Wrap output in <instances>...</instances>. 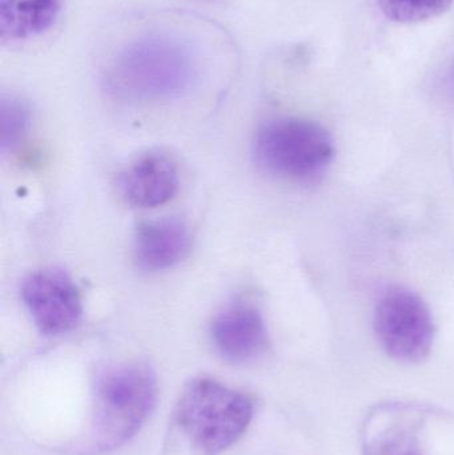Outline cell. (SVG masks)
I'll return each mask as SVG.
<instances>
[{
    "mask_svg": "<svg viewBox=\"0 0 454 455\" xmlns=\"http://www.w3.org/2000/svg\"><path fill=\"white\" fill-rule=\"evenodd\" d=\"M199 75L188 42L171 34H151L125 45L107 71L109 92L128 100H165L191 90Z\"/></svg>",
    "mask_w": 454,
    "mask_h": 455,
    "instance_id": "1",
    "label": "cell"
},
{
    "mask_svg": "<svg viewBox=\"0 0 454 455\" xmlns=\"http://www.w3.org/2000/svg\"><path fill=\"white\" fill-rule=\"evenodd\" d=\"M253 403L212 379H194L176 405L175 421L199 455H221L245 435Z\"/></svg>",
    "mask_w": 454,
    "mask_h": 455,
    "instance_id": "2",
    "label": "cell"
},
{
    "mask_svg": "<svg viewBox=\"0 0 454 455\" xmlns=\"http://www.w3.org/2000/svg\"><path fill=\"white\" fill-rule=\"evenodd\" d=\"M157 398L154 371L130 363L107 369L96 382L93 440L108 451L127 443L146 424Z\"/></svg>",
    "mask_w": 454,
    "mask_h": 455,
    "instance_id": "3",
    "label": "cell"
},
{
    "mask_svg": "<svg viewBox=\"0 0 454 455\" xmlns=\"http://www.w3.org/2000/svg\"><path fill=\"white\" fill-rule=\"evenodd\" d=\"M259 164L284 180H316L332 163L335 147L328 131L314 120L280 117L264 124L255 139Z\"/></svg>",
    "mask_w": 454,
    "mask_h": 455,
    "instance_id": "4",
    "label": "cell"
},
{
    "mask_svg": "<svg viewBox=\"0 0 454 455\" xmlns=\"http://www.w3.org/2000/svg\"><path fill=\"white\" fill-rule=\"evenodd\" d=\"M373 323L378 342L394 360L421 363L431 353L434 318L428 305L410 289H386L376 304Z\"/></svg>",
    "mask_w": 454,
    "mask_h": 455,
    "instance_id": "5",
    "label": "cell"
},
{
    "mask_svg": "<svg viewBox=\"0 0 454 455\" xmlns=\"http://www.w3.org/2000/svg\"><path fill=\"white\" fill-rule=\"evenodd\" d=\"M21 299L35 325L45 336L68 333L82 320L79 289L61 270L40 269L27 275Z\"/></svg>",
    "mask_w": 454,
    "mask_h": 455,
    "instance_id": "6",
    "label": "cell"
},
{
    "mask_svg": "<svg viewBox=\"0 0 454 455\" xmlns=\"http://www.w3.org/2000/svg\"><path fill=\"white\" fill-rule=\"evenodd\" d=\"M216 350L232 363H247L263 355L268 331L260 310L247 301L224 307L211 325Z\"/></svg>",
    "mask_w": 454,
    "mask_h": 455,
    "instance_id": "7",
    "label": "cell"
},
{
    "mask_svg": "<svg viewBox=\"0 0 454 455\" xmlns=\"http://www.w3.org/2000/svg\"><path fill=\"white\" fill-rule=\"evenodd\" d=\"M123 196L136 208H157L173 199L179 171L167 155L151 152L136 159L120 178Z\"/></svg>",
    "mask_w": 454,
    "mask_h": 455,
    "instance_id": "8",
    "label": "cell"
},
{
    "mask_svg": "<svg viewBox=\"0 0 454 455\" xmlns=\"http://www.w3.org/2000/svg\"><path fill=\"white\" fill-rule=\"evenodd\" d=\"M189 249L191 233L175 219L147 221L136 230L133 251L139 267L144 270L170 269L188 254Z\"/></svg>",
    "mask_w": 454,
    "mask_h": 455,
    "instance_id": "9",
    "label": "cell"
},
{
    "mask_svg": "<svg viewBox=\"0 0 454 455\" xmlns=\"http://www.w3.org/2000/svg\"><path fill=\"white\" fill-rule=\"evenodd\" d=\"M60 8L61 0H0L3 42L39 36L55 24Z\"/></svg>",
    "mask_w": 454,
    "mask_h": 455,
    "instance_id": "10",
    "label": "cell"
},
{
    "mask_svg": "<svg viewBox=\"0 0 454 455\" xmlns=\"http://www.w3.org/2000/svg\"><path fill=\"white\" fill-rule=\"evenodd\" d=\"M365 455H423L415 429L394 424L381 430L368 443Z\"/></svg>",
    "mask_w": 454,
    "mask_h": 455,
    "instance_id": "11",
    "label": "cell"
},
{
    "mask_svg": "<svg viewBox=\"0 0 454 455\" xmlns=\"http://www.w3.org/2000/svg\"><path fill=\"white\" fill-rule=\"evenodd\" d=\"M31 123L28 107L15 98H3L0 108V143L3 151H13L26 138Z\"/></svg>",
    "mask_w": 454,
    "mask_h": 455,
    "instance_id": "12",
    "label": "cell"
},
{
    "mask_svg": "<svg viewBox=\"0 0 454 455\" xmlns=\"http://www.w3.org/2000/svg\"><path fill=\"white\" fill-rule=\"evenodd\" d=\"M453 0H378L386 18L399 23H418L444 13Z\"/></svg>",
    "mask_w": 454,
    "mask_h": 455,
    "instance_id": "13",
    "label": "cell"
}]
</instances>
